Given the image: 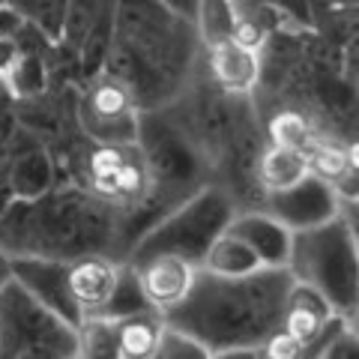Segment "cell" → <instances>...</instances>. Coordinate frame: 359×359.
<instances>
[{
    "label": "cell",
    "mask_w": 359,
    "mask_h": 359,
    "mask_svg": "<svg viewBox=\"0 0 359 359\" xmlns=\"http://www.w3.org/2000/svg\"><path fill=\"white\" fill-rule=\"evenodd\" d=\"M290 285L287 269H261L249 278H216L198 269L189 297L162 318L168 332L204 353H252L278 330Z\"/></svg>",
    "instance_id": "cell-1"
},
{
    "label": "cell",
    "mask_w": 359,
    "mask_h": 359,
    "mask_svg": "<svg viewBox=\"0 0 359 359\" xmlns=\"http://www.w3.org/2000/svg\"><path fill=\"white\" fill-rule=\"evenodd\" d=\"M287 273L294 282L314 287L341 318L356 311V233L341 216L320 228L294 233Z\"/></svg>",
    "instance_id": "cell-2"
},
{
    "label": "cell",
    "mask_w": 359,
    "mask_h": 359,
    "mask_svg": "<svg viewBox=\"0 0 359 359\" xmlns=\"http://www.w3.org/2000/svg\"><path fill=\"white\" fill-rule=\"evenodd\" d=\"M231 219V201L219 195L216 189H207L198 198L186 201L168 219H162L150 233H144V240L132 252V266L153 255H177L198 266L204 252L210 249V243L228 228Z\"/></svg>",
    "instance_id": "cell-3"
},
{
    "label": "cell",
    "mask_w": 359,
    "mask_h": 359,
    "mask_svg": "<svg viewBox=\"0 0 359 359\" xmlns=\"http://www.w3.org/2000/svg\"><path fill=\"white\" fill-rule=\"evenodd\" d=\"M75 327L36 306L18 285L0 294V359H72Z\"/></svg>",
    "instance_id": "cell-4"
},
{
    "label": "cell",
    "mask_w": 359,
    "mask_h": 359,
    "mask_svg": "<svg viewBox=\"0 0 359 359\" xmlns=\"http://www.w3.org/2000/svg\"><path fill=\"white\" fill-rule=\"evenodd\" d=\"M13 285H18L25 294L51 311L54 318L75 327L81 320L75 299L69 294V264L66 261H51V257H36V255H13Z\"/></svg>",
    "instance_id": "cell-5"
},
{
    "label": "cell",
    "mask_w": 359,
    "mask_h": 359,
    "mask_svg": "<svg viewBox=\"0 0 359 359\" xmlns=\"http://www.w3.org/2000/svg\"><path fill=\"white\" fill-rule=\"evenodd\" d=\"M266 212L282 222L290 233H302L339 219L341 201L327 183H320V180H314L309 174L297 186L285 189V192L266 195Z\"/></svg>",
    "instance_id": "cell-6"
},
{
    "label": "cell",
    "mask_w": 359,
    "mask_h": 359,
    "mask_svg": "<svg viewBox=\"0 0 359 359\" xmlns=\"http://www.w3.org/2000/svg\"><path fill=\"white\" fill-rule=\"evenodd\" d=\"M132 273L147 309L165 314L189 297L198 276V266L177 255H153L147 261L135 264Z\"/></svg>",
    "instance_id": "cell-7"
},
{
    "label": "cell",
    "mask_w": 359,
    "mask_h": 359,
    "mask_svg": "<svg viewBox=\"0 0 359 359\" xmlns=\"http://www.w3.org/2000/svg\"><path fill=\"white\" fill-rule=\"evenodd\" d=\"M84 126L99 138V144H120L126 147L135 138V105L126 84L99 81L87 93Z\"/></svg>",
    "instance_id": "cell-8"
},
{
    "label": "cell",
    "mask_w": 359,
    "mask_h": 359,
    "mask_svg": "<svg viewBox=\"0 0 359 359\" xmlns=\"http://www.w3.org/2000/svg\"><path fill=\"white\" fill-rule=\"evenodd\" d=\"M228 233L243 240L264 269H287L290 249H294V233L269 212H243L228 222Z\"/></svg>",
    "instance_id": "cell-9"
},
{
    "label": "cell",
    "mask_w": 359,
    "mask_h": 359,
    "mask_svg": "<svg viewBox=\"0 0 359 359\" xmlns=\"http://www.w3.org/2000/svg\"><path fill=\"white\" fill-rule=\"evenodd\" d=\"M123 269L108 261V257L90 255V257H78L69 264V294L75 299L78 311L84 314H105L111 299L117 294Z\"/></svg>",
    "instance_id": "cell-10"
},
{
    "label": "cell",
    "mask_w": 359,
    "mask_h": 359,
    "mask_svg": "<svg viewBox=\"0 0 359 359\" xmlns=\"http://www.w3.org/2000/svg\"><path fill=\"white\" fill-rule=\"evenodd\" d=\"M330 318H335V311L330 309V302L323 299L318 290L309 285L294 282L285 297V309H282V320H278V330L285 335H290L294 341L306 344L309 339H314L323 327L330 323ZM341 318V314H339Z\"/></svg>",
    "instance_id": "cell-11"
},
{
    "label": "cell",
    "mask_w": 359,
    "mask_h": 359,
    "mask_svg": "<svg viewBox=\"0 0 359 359\" xmlns=\"http://www.w3.org/2000/svg\"><path fill=\"white\" fill-rule=\"evenodd\" d=\"M309 174L320 183H327L339 201L353 204L356 201V150L341 144H318L314 141L306 150Z\"/></svg>",
    "instance_id": "cell-12"
},
{
    "label": "cell",
    "mask_w": 359,
    "mask_h": 359,
    "mask_svg": "<svg viewBox=\"0 0 359 359\" xmlns=\"http://www.w3.org/2000/svg\"><path fill=\"white\" fill-rule=\"evenodd\" d=\"M117 335L123 359H159L168 339V327L159 311L144 309L117 318Z\"/></svg>",
    "instance_id": "cell-13"
},
{
    "label": "cell",
    "mask_w": 359,
    "mask_h": 359,
    "mask_svg": "<svg viewBox=\"0 0 359 359\" xmlns=\"http://www.w3.org/2000/svg\"><path fill=\"white\" fill-rule=\"evenodd\" d=\"M210 75L228 93H249L261 75L257 51L243 48L237 42H224L210 48Z\"/></svg>",
    "instance_id": "cell-14"
},
{
    "label": "cell",
    "mask_w": 359,
    "mask_h": 359,
    "mask_svg": "<svg viewBox=\"0 0 359 359\" xmlns=\"http://www.w3.org/2000/svg\"><path fill=\"white\" fill-rule=\"evenodd\" d=\"M198 269L207 276H216V278H249L255 273H261L264 266L243 240H237L228 231H222L219 237L210 243L204 257H201Z\"/></svg>",
    "instance_id": "cell-15"
},
{
    "label": "cell",
    "mask_w": 359,
    "mask_h": 359,
    "mask_svg": "<svg viewBox=\"0 0 359 359\" xmlns=\"http://www.w3.org/2000/svg\"><path fill=\"white\" fill-rule=\"evenodd\" d=\"M75 356L78 359H123L117 318L84 314L75 323Z\"/></svg>",
    "instance_id": "cell-16"
},
{
    "label": "cell",
    "mask_w": 359,
    "mask_h": 359,
    "mask_svg": "<svg viewBox=\"0 0 359 359\" xmlns=\"http://www.w3.org/2000/svg\"><path fill=\"white\" fill-rule=\"evenodd\" d=\"M309 177V162L306 153L294 150V147H269L261 156V165H257V180H261L264 192H285V189L297 186L299 180Z\"/></svg>",
    "instance_id": "cell-17"
},
{
    "label": "cell",
    "mask_w": 359,
    "mask_h": 359,
    "mask_svg": "<svg viewBox=\"0 0 359 359\" xmlns=\"http://www.w3.org/2000/svg\"><path fill=\"white\" fill-rule=\"evenodd\" d=\"M195 18H198V36L207 48L233 42L237 30V6L233 0H195Z\"/></svg>",
    "instance_id": "cell-18"
},
{
    "label": "cell",
    "mask_w": 359,
    "mask_h": 359,
    "mask_svg": "<svg viewBox=\"0 0 359 359\" xmlns=\"http://www.w3.org/2000/svg\"><path fill=\"white\" fill-rule=\"evenodd\" d=\"M4 84L13 96L27 99V96H39L45 84H48V72H45V63L39 60V54H21L13 60L9 72L4 75Z\"/></svg>",
    "instance_id": "cell-19"
},
{
    "label": "cell",
    "mask_w": 359,
    "mask_h": 359,
    "mask_svg": "<svg viewBox=\"0 0 359 359\" xmlns=\"http://www.w3.org/2000/svg\"><path fill=\"white\" fill-rule=\"evenodd\" d=\"M269 138H273L276 147H294L306 153L314 144V132L306 114H299V111H282V114H276L273 123H269Z\"/></svg>",
    "instance_id": "cell-20"
},
{
    "label": "cell",
    "mask_w": 359,
    "mask_h": 359,
    "mask_svg": "<svg viewBox=\"0 0 359 359\" xmlns=\"http://www.w3.org/2000/svg\"><path fill=\"white\" fill-rule=\"evenodd\" d=\"M9 6H13L25 21L36 25L42 33H48L54 39L60 36V30L66 25V4L63 0H9Z\"/></svg>",
    "instance_id": "cell-21"
},
{
    "label": "cell",
    "mask_w": 359,
    "mask_h": 359,
    "mask_svg": "<svg viewBox=\"0 0 359 359\" xmlns=\"http://www.w3.org/2000/svg\"><path fill=\"white\" fill-rule=\"evenodd\" d=\"M323 359H356V332H353V327H347L339 339L327 347Z\"/></svg>",
    "instance_id": "cell-22"
},
{
    "label": "cell",
    "mask_w": 359,
    "mask_h": 359,
    "mask_svg": "<svg viewBox=\"0 0 359 359\" xmlns=\"http://www.w3.org/2000/svg\"><path fill=\"white\" fill-rule=\"evenodd\" d=\"M15 57H18V45L9 36H0V81H4V75L9 72V66H13Z\"/></svg>",
    "instance_id": "cell-23"
},
{
    "label": "cell",
    "mask_w": 359,
    "mask_h": 359,
    "mask_svg": "<svg viewBox=\"0 0 359 359\" xmlns=\"http://www.w3.org/2000/svg\"><path fill=\"white\" fill-rule=\"evenodd\" d=\"M13 285V255L0 245V294Z\"/></svg>",
    "instance_id": "cell-24"
},
{
    "label": "cell",
    "mask_w": 359,
    "mask_h": 359,
    "mask_svg": "<svg viewBox=\"0 0 359 359\" xmlns=\"http://www.w3.org/2000/svg\"><path fill=\"white\" fill-rule=\"evenodd\" d=\"M72 359H78V356H72Z\"/></svg>",
    "instance_id": "cell-25"
}]
</instances>
